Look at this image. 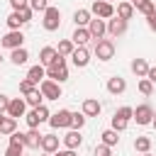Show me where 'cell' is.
<instances>
[{
  "label": "cell",
  "mask_w": 156,
  "mask_h": 156,
  "mask_svg": "<svg viewBox=\"0 0 156 156\" xmlns=\"http://www.w3.org/2000/svg\"><path fill=\"white\" fill-rule=\"evenodd\" d=\"M10 5H12V10H15V12H20V10L29 7V0H10Z\"/></svg>",
  "instance_id": "42"
},
{
  "label": "cell",
  "mask_w": 156,
  "mask_h": 156,
  "mask_svg": "<svg viewBox=\"0 0 156 156\" xmlns=\"http://www.w3.org/2000/svg\"><path fill=\"white\" fill-rule=\"evenodd\" d=\"M95 56L100 58V61H110L112 56H115V41L112 39H100V41H95Z\"/></svg>",
  "instance_id": "5"
},
{
  "label": "cell",
  "mask_w": 156,
  "mask_h": 156,
  "mask_svg": "<svg viewBox=\"0 0 156 156\" xmlns=\"http://www.w3.org/2000/svg\"><path fill=\"white\" fill-rule=\"evenodd\" d=\"M88 32H90V37H93L95 41H100V39L107 34V22L100 20V17H93L90 24H88Z\"/></svg>",
  "instance_id": "8"
},
{
  "label": "cell",
  "mask_w": 156,
  "mask_h": 156,
  "mask_svg": "<svg viewBox=\"0 0 156 156\" xmlns=\"http://www.w3.org/2000/svg\"><path fill=\"white\" fill-rule=\"evenodd\" d=\"M39 90H41L44 100H58V98H61V83H56V80L44 78V80L39 83Z\"/></svg>",
  "instance_id": "6"
},
{
  "label": "cell",
  "mask_w": 156,
  "mask_h": 156,
  "mask_svg": "<svg viewBox=\"0 0 156 156\" xmlns=\"http://www.w3.org/2000/svg\"><path fill=\"white\" fill-rule=\"evenodd\" d=\"M61 139H63V146H66V149H71V151H76V149L83 144V136H80V132H78V129L66 132V136H61Z\"/></svg>",
  "instance_id": "13"
},
{
  "label": "cell",
  "mask_w": 156,
  "mask_h": 156,
  "mask_svg": "<svg viewBox=\"0 0 156 156\" xmlns=\"http://www.w3.org/2000/svg\"><path fill=\"white\" fill-rule=\"evenodd\" d=\"M41 136H44V134H39V129L24 132V146H29V149H41Z\"/></svg>",
  "instance_id": "18"
},
{
  "label": "cell",
  "mask_w": 156,
  "mask_h": 156,
  "mask_svg": "<svg viewBox=\"0 0 156 156\" xmlns=\"http://www.w3.org/2000/svg\"><path fill=\"white\" fill-rule=\"evenodd\" d=\"M41 156H54V154H41Z\"/></svg>",
  "instance_id": "49"
},
{
  "label": "cell",
  "mask_w": 156,
  "mask_h": 156,
  "mask_svg": "<svg viewBox=\"0 0 156 156\" xmlns=\"http://www.w3.org/2000/svg\"><path fill=\"white\" fill-rule=\"evenodd\" d=\"M93 156H112V149H110V146H105V144H100V146H95Z\"/></svg>",
  "instance_id": "41"
},
{
  "label": "cell",
  "mask_w": 156,
  "mask_h": 156,
  "mask_svg": "<svg viewBox=\"0 0 156 156\" xmlns=\"http://www.w3.org/2000/svg\"><path fill=\"white\" fill-rule=\"evenodd\" d=\"M56 51H58L61 56H71V54L76 51V44H73L71 39H61V41H58V46H56Z\"/></svg>",
  "instance_id": "30"
},
{
  "label": "cell",
  "mask_w": 156,
  "mask_h": 156,
  "mask_svg": "<svg viewBox=\"0 0 156 156\" xmlns=\"http://www.w3.org/2000/svg\"><path fill=\"white\" fill-rule=\"evenodd\" d=\"M27 58H29V51H27L24 46H22V49H12V54H10V61H12L15 66H24Z\"/></svg>",
  "instance_id": "24"
},
{
  "label": "cell",
  "mask_w": 156,
  "mask_h": 156,
  "mask_svg": "<svg viewBox=\"0 0 156 156\" xmlns=\"http://www.w3.org/2000/svg\"><path fill=\"white\" fill-rule=\"evenodd\" d=\"M115 117H119V119H124V122H129V119H134V107H129V105H124V107H119V110L115 112Z\"/></svg>",
  "instance_id": "32"
},
{
  "label": "cell",
  "mask_w": 156,
  "mask_h": 156,
  "mask_svg": "<svg viewBox=\"0 0 156 156\" xmlns=\"http://www.w3.org/2000/svg\"><path fill=\"white\" fill-rule=\"evenodd\" d=\"M41 24H44V29H46V32H56V29L61 27V10L49 5V10L44 12V20H41Z\"/></svg>",
  "instance_id": "3"
},
{
  "label": "cell",
  "mask_w": 156,
  "mask_h": 156,
  "mask_svg": "<svg viewBox=\"0 0 156 156\" xmlns=\"http://www.w3.org/2000/svg\"><path fill=\"white\" fill-rule=\"evenodd\" d=\"M34 112H37L39 122H49V117H51V112H49V107H46V105H39V107H34Z\"/></svg>",
  "instance_id": "37"
},
{
  "label": "cell",
  "mask_w": 156,
  "mask_h": 156,
  "mask_svg": "<svg viewBox=\"0 0 156 156\" xmlns=\"http://www.w3.org/2000/svg\"><path fill=\"white\" fill-rule=\"evenodd\" d=\"M32 90H37V83H32L29 78H24V80H20V93H22V95H29Z\"/></svg>",
  "instance_id": "34"
},
{
  "label": "cell",
  "mask_w": 156,
  "mask_h": 156,
  "mask_svg": "<svg viewBox=\"0 0 156 156\" xmlns=\"http://www.w3.org/2000/svg\"><path fill=\"white\" fill-rule=\"evenodd\" d=\"M154 115H156L154 107L146 105V102L139 105V107L134 110V119H136V124H151V122H154Z\"/></svg>",
  "instance_id": "10"
},
{
  "label": "cell",
  "mask_w": 156,
  "mask_h": 156,
  "mask_svg": "<svg viewBox=\"0 0 156 156\" xmlns=\"http://www.w3.org/2000/svg\"><path fill=\"white\" fill-rule=\"evenodd\" d=\"M56 56H58V51H56L54 46H44V49L39 51V63H41V66H51V63L56 61Z\"/></svg>",
  "instance_id": "20"
},
{
  "label": "cell",
  "mask_w": 156,
  "mask_h": 156,
  "mask_svg": "<svg viewBox=\"0 0 156 156\" xmlns=\"http://www.w3.org/2000/svg\"><path fill=\"white\" fill-rule=\"evenodd\" d=\"M12 132H17V119H12V117L5 115V117L0 119V134H7V136H10Z\"/></svg>",
  "instance_id": "27"
},
{
  "label": "cell",
  "mask_w": 156,
  "mask_h": 156,
  "mask_svg": "<svg viewBox=\"0 0 156 156\" xmlns=\"http://www.w3.org/2000/svg\"><path fill=\"white\" fill-rule=\"evenodd\" d=\"M0 136H2V134H0Z\"/></svg>",
  "instance_id": "53"
},
{
  "label": "cell",
  "mask_w": 156,
  "mask_h": 156,
  "mask_svg": "<svg viewBox=\"0 0 156 156\" xmlns=\"http://www.w3.org/2000/svg\"><path fill=\"white\" fill-rule=\"evenodd\" d=\"M24 117H27V127H29V129H37V127H39V124H41V122H39V117H37V112H34V110H29V112H27V115H24Z\"/></svg>",
  "instance_id": "38"
},
{
  "label": "cell",
  "mask_w": 156,
  "mask_h": 156,
  "mask_svg": "<svg viewBox=\"0 0 156 156\" xmlns=\"http://www.w3.org/2000/svg\"><path fill=\"white\" fill-rule=\"evenodd\" d=\"M41 100H44V95H41V90H39V88H37V90H32L29 95H24V102H27V105H32V110H34V107H39V105H44Z\"/></svg>",
  "instance_id": "29"
},
{
  "label": "cell",
  "mask_w": 156,
  "mask_h": 156,
  "mask_svg": "<svg viewBox=\"0 0 156 156\" xmlns=\"http://www.w3.org/2000/svg\"><path fill=\"white\" fill-rule=\"evenodd\" d=\"M146 24H149V29H151V32H156V12L146 17Z\"/></svg>",
  "instance_id": "45"
},
{
  "label": "cell",
  "mask_w": 156,
  "mask_h": 156,
  "mask_svg": "<svg viewBox=\"0 0 156 156\" xmlns=\"http://www.w3.org/2000/svg\"><path fill=\"white\" fill-rule=\"evenodd\" d=\"M90 39H93V37H90L88 27H76V32H73V37H71V41H73L76 46H85Z\"/></svg>",
  "instance_id": "17"
},
{
  "label": "cell",
  "mask_w": 156,
  "mask_h": 156,
  "mask_svg": "<svg viewBox=\"0 0 156 156\" xmlns=\"http://www.w3.org/2000/svg\"><path fill=\"white\" fill-rule=\"evenodd\" d=\"M146 78H149L151 83H156V66H154V68H149V73H146Z\"/></svg>",
  "instance_id": "47"
},
{
  "label": "cell",
  "mask_w": 156,
  "mask_h": 156,
  "mask_svg": "<svg viewBox=\"0 0 156 156\" xmlns=\"http://www.w3.org/2000/svg\"><path fill=\"white\" fill-rule=\"evenodd\" d=\"M127 124H129V122H124V119H119V117H112V129H115V132H124Z\"/></svg>",
  "instance_id": "40"
},
{
  "label": "cell",
  "mask_w": 156,
  "mask_h": 156,
  "mask_svg": "<svg viewBox=\"0 0 156 156\" xmlns=\"http://www.w3.org/2000/svg\"><path fill=\"white\" fill-rule=\"evenodd\" d=\"M71 61H73L76 68H85V66L90 63V51H88L85 46H76V51L71 54Z\"/></svg>",
  "instance_id": "11"
},
{
  "label": "cell",
  "mask_w": 156,
  "mask_h": 156,
  "mask_svg": "<svg viewBox=\"0 0 156 156\" xmlns=\"http://www.w3.org/2000/svg\"><path fill=\"white\" fill-rule=\"evenodd\" d=\"M100 112H102V105H100L95 98H85V100H83V115H85V117H98Z\"/></svg>",
  "instance_id": "14"
},
{
  "label": "cell",
  "mask_w": 156,
  "mask_h": 156,
  "mask_svg": "<svg viewBox=\"0 0 156 156\" xmlns=\"http://www.w3.org/2000/svg\"><path fill=\"white\" fill-rule=\"evenodd\" d=\"M54 156H76V151H71V149H58Z\"/></svg>",
  "instance_id": "46"
},
{
  "label": "cell",
  "mask_w": 156,
  "mask_h": 156,
  "mask_svg": "<svg viewBox=\"0 0 156 156\" xmlns=\"http://www.w3.org/2000/svg\"><path fill=\"white\" fill-rule=\"evenodd\" d=\"M134 149L141 151V154H149V149H151V139H149V136H136V139H134Z\"/></svg>",
  "instance_id": "31"
},
{
  "label": "cell",
  "mask_w": 156,
  "mask_h": 156,
  "mask_svg": "<svg viewBox=\"0 0 156 156\" xmlns=\"http://www.w3.org/2000/svg\"><path fill=\"white\" fill-rule=\"evenodd\" d=\"M29 7L34 12H46L49 10V0H29Z\"/></svg>",
  "instance_id": "36"
},
{
  "label": "cell",
  "mask_w": 156,
  "mask_h": 156,
  "mask_svg": "<svg viewBox=\"0 0 156 156\" xmlns=\"http://www.w3.org/2000/svg\"><path fill=\"white\" fill-rule=\"evenodd\" d=\"M71 117H73L71 110H58L49 117V124H51V129H66V127H71Z\"/></svg>",
  "instance_id": "7"
},
{
  "label": "cell",
  "mask_w": 156,
  "mask_h": 156,
  "mask_svg": "<svg viewBox=\"0 0 156 156\" xmlns=\"http://www.w3.org/2000/svg\"><path fill=\"white\" fill-rule=\"evenodd\" d=\"M144 156H151V154H144Z\"/></svg>",
  "instance_id": "51"
},
{
  "label": "cell",
  "mask_w": 156,
  "mask_h": 156,
  "mask_svg": "<svg viewBox=\"0 0 156 156\" xmlns=\"http://www.w3.org/2000/svg\"><path fill=\"white\" fill-rule=\"evenodd\" d=\"M139 93H141V95H151V93H154V83H151L149 78H141V80H139Z\"/></svg>",
  "instance_id": "35"
},
{
  "label": "cell",
  "mask_w": 156,
  "mask_h": 156,
  "mask_svg": "<svg viewBox=\"0 0 156 156\" xmlns=\"http://www.w3.org/2000/svg\"><path fill=\"white\" fill-rule=\"evenodd\" d=\"M107 2H112V0H107Z\"/></svg>",
  "instance_id": "52"
},
{
  "label": "cell",
  "mask_w": 156,
  "mask_h": 156,
  "mask_svg": "<svg viewBox=\"0 0 156 156\" xmlns=\"http://www.w3.org/2000/svg\"><path fill=\"white\" fill-rule=\"evenodd\" d=\"M0 61H2V54H0Z\"/></svg>",
  "instance_id": "50"
},
{
  "label": "cell",
  "mask_w": 156,
  "mask_h": 156,
  "mask_svg": "<svg viewBox=\"0 0 156 156\" xmlns=\"http://www.w3.org/2000/svg\"><path fill=\"white\" fill-rule=\"evenodd\" d=\"M132 5H134V10H139L141 15H154L156 12V5H154V0H132Z\"/></svg>",
  "instance_id": "23"
},
{
  "label": "cell",
  "mask_w": 156,
  "mask_h": 156,
  "mask_svg": "<svg viewBox=\"0 0 156 156\" xmlns=\"http://www.w3.org/2000/svg\"><path fill=\"white\" fill-rule=\"evenodd\" d=\"M124 90H127V80H124V78L112 76V78L107 80V93H112V95H122Z\"/></svg>",
  "instance_id": "15"
},
{
  "label": "cell",
  "mask_w": 156,
  "mask_h": 156,
  "mask_svg": "<svg viewBox=\"0 0 156 156\" xmlns=\"http://www.w3.org/2000/svg\"><path fill=\"white\" fill-rule=\"evenodd\" d=\"M83 124H85V115H83V112H73V117H71V129H78V132H80Z\"/></svg>",
  "instance_id": "33"
},
{
  "label": "cell",
  "mask_w": 156,
  "mask_h": 156,
  "mask_svg": "<svg viewBox=\"0 0 156 156\" xmlns=\"http://www.w3.org/2000/svg\"><path fill=\"white\" fill-rule=\"evenodd\" d=\"M7 105H10V98L0 93V112H5V110H7Z\"/></svg>",
  "instance_id": "44"
},
{
  "label": "cell",
  "mask_w": 156,
  "mask_h": 156,
  "mask_svg": "<svg viewBox=\"0 0 156 156\" xmlns=\"http://www.w3.org/2000/svg\"><path fill=\"white\" fill-rule=\"evenodd\" d=\"M117 134H119V132H115V129L110 127V129H105V132L100 134V139H102V144H105V146H110V149H112V146H117V144H119V136H117Z\"/></svg>",
  "instance_id": "26"
},
{
  "label": "cell",
  "mask_w": 156,
  "mask_h": 156,
  "mask_svg": "<svg viewBox=\"0 0 156 156\" xmlns=\"http://www.w3.org/2000/svg\"><path fill=\"white\" fill-rule=\"evenodd\" d=\"M7 117H12V119H17V117H22L24 112H27V102H24V98H10V105H7Z\"/></svg>",
  "instance_id": "9"
},
{
  "label": "cell",
  "mask_w": 156,
  "mask_h": 156,
  "mask_svg": "<svg viewBox=\"0 0 156 156\" xmlns=\"http://www.w3.org/2000/svg\"><path fill=\"white\" fill-rule=\"evenodd\" d=\"M44 76H46V71H44V66H41V63H37V66H32V68L27 71V78H29L32 83H37V85L44 80Z\"/></svg>",
  "instance_id": "25"
},
{
  "label": "cell",
  "mask_w": 156,
  "mask_h": 156,
  "mask_svg": "<svg viewBox=\"0 0 156 156\" xmlns=\"http://www.w3.org/2000/svg\"><path fill=\"white\" fill-rule=\"evenodd\" d=\"M22 151H24V146H17V144H10V146L5 149V156H22Z\"/></svg>",
  "instance_id": "39"
},
{
  "label": "cell",
  "mask_w": 156,
  "mask_h": 156,
  "mask_svg": "<svg viewBox=\"0 0 156 156\" xmlns=\"http://www.w3.org/2000/svg\"><path fill=\"white\" fill-rule=\"evenodd\" d=\"M0 44L5 46V49H22V44H24V34H22V29H10L2 39H0Z\"/></svg>",
  "instance_id": "4"
},
{
  "label": "cell",
  "mask_w": 156,
  "mask_h": 156,
  "mask_svg": "<svg viewBox=\"0 0 156 156\" xmlns=\"http://www.w3.org/2000/svg\"><path fill=\"white\" fill-rule=\"evenodd\" d=\"M5 22H7V27H10V29H22V27L27 24V22L22 20V15H20V12H15V10L7 15V20H5Z\"/></svg>",
  "instance_id": "28"
},
{
  "label": "cell",
  "mask_w": 156,
  "mask_h": 156,
  "mask_svg": "<svg viewBox=\"0 0 156 156\" xmlns=\"http://www.w3.org/2000/svg\"><path fill=\"white\" fill-rule=\"evenodd\" d=\"M129 68H132V73H134L136 78H146V73H149V68H151V66L146 63V58H134Z\"/></svg>",
  "instance_id": "21"
},
{
  "label": "cell",
  "mask_w": 156,
  "mask_h": 156,
  "mask_svg": "<svg viewBox=\"0 0 156 156\" xmlns=\"http://www.w3.org/2000/svg\"><path fill=\"white\" fill-rule=\"evenodd\" d=\"M20 15H22V20H24V22H29V20H32V15H34V10H32V7H24V10H20Z\"/></svg>",
  "instance_id": "43"
},
{
  "label": "cell",
  "mask_w": 156,
  "mask_h": 156,
  "mask_svg": "<svg viewBox=\"0 0 156 156\" xmlns=\"http://www.w3.org/2000/svg\"><path fill=\"white\" fill-rule=\"evenodd\" d=\"M124 32H127V22H124V20H119V17L107 20V34H110V37L117 39V37H122Z\"/></svg>",
  "instance_id": "12"
},
{
  "label": "cell",
  "mask_w": 156,
  "mask_h": 156,
  "mask_svg": "<svg viewBox=\"0 0 156 156\" xmlns=\"http://www.w3.org/2000/svg\"><path fill=\"white\" fill-rule=\"evenodd\" d=\"M151 124H154V129H156V115H154V122H151Z\"/></svg>",
  "instance_id": "48"
},
{
  "label": "cell",
  "mask_w": 156,
  "mask_h": 156,
  "mask_svg": "<svg viewBox=\"0 0 156 156\" xmlns=\"http://www.w3.org/2000/svg\"><path fill=\"white\" fill-rule=\"evenodd\" d=\"M41 151L44 154H56L58 151V136L56 134H44L41 136Z\"/></svg>",
  "instance_id": "16"
},
{
  "label": "cell",
  "mask_w": 156,
  "mask_h": 156,
  "mask_svg": "<svg viewBox=\"0 0 156 156\" xmlns=\"http://www.w3.org/2000/svg\"><path fill=\"white\" fill-rule=\"evenodd\" d=\"M115 15H117L119 20H124V22H129V20L134 17V5H132V2H117Z\"/></svg>",
  "instance_id": "19"
},
{
  "label": "cell",
  "mask_w": 156,
  "mask_h": 156,
  "mask_svg": "<svg viewBox=\"0 0 156 156\" xmlns=\"http://www.w3.org/2000/svg\"><path fill=\"white\" fill-rule=\"evenodd\" d=\"M90 20H93V15H90V10H85V7H80V10L73 12V22H76V27H88Z\"/></svg>",
  "instance_id": "22"
},
{
  "label": "cell",
  "mask_w": 156,
  "mask_h": 156,
  "mask_svg": "<svg viewBox=\"0 0 156 156\" xmlns=\"http://www.w3.org/2000/svg\"><path fill=\"white\" fill-rule=\"evenodd\" d=\"M46 78L49 80H56V83H63V80H68V66H66V56H56V61L49 66V71H46Z\"/></svg>",
  "instance_id": "1"
},
{
  "label": "cell",
  "mask_w": 156,
  "mask_h": 156,
  "mask_svg": "<svg viewBox=\"0 0 156 156\" xmlns=\"http://www.w3.org/2000/svg\"><path fill=\"white\" fill-rule=\"evenodd\" d=\"M90 15H95V17H100V20H112V17H115V5L107 2V0H93Z\"/></svg>",
  "instance_id": "2"
}]
</instances>
